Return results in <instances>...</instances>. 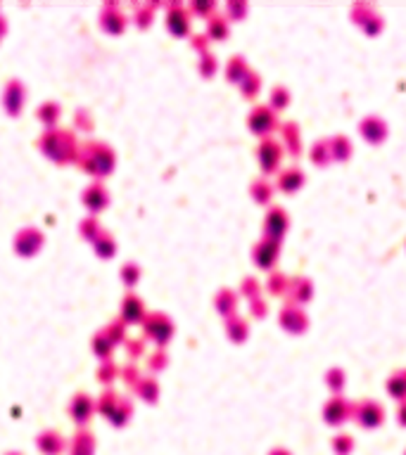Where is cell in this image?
Listing matches in <instances>:
<instances>
[{"label":"cell","mask_w":406,"mask_h":455,"mask_svg":"<svg viewBox=\"0 0 406 455\" xmlns=\"http://www.w3.org/2000/svg\"><path fill=\"white\" fill-rule=\"evenodd\" d=\"M71 415H74V420L79 422H86L91 415V401L86 396H79L74 398V403H71Z\"/></svg>","instance_id":"2"},{"label":"cell","mask_w":406,"mask_h":455,"mask_svg":"<svg viewBox=\"0 0 406 455\" xmlns=\"http://www.w3.org/2000/svg\"><path fill=\"white\" fill-rule=\"evenodd\" d=\"M38 448L45 455H58V453H62L64 441L60 439L58 432H45V434H40L38 436Z\"/></svg>","instance_id":"1"},{"label":"cell","mask_w":406,"mask_h":455,"mask_svg":"<svg viewBox=\"0 0 406 455\" xmlns=\"http://www.w3.org/2000/svg\"><path fill=\"white\" fill-rule=\"evenodd\" d=\"M71 455H93V441L91 439H76L71 443Z\"/></svg>","instance_id":"3"},{"label":"cell","mask_w":406,"mask_h":455,"mask_svg":"<svg viewBox=\"0 0 406 455\" xmlns=\"http://www.w3.org/2000/svg\"><path fill=\"white\" fill-rule=\"evenodd\" d=\"M8 455H22V453H8Z\"/></svg>","instance_id":"4"}]
</instances>
